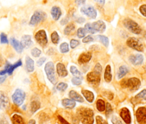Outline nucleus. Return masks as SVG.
<instances>
[{
    "instance_id": "35",
    "label": "nucleus",
    "mask_w": 146,
    "mask_h": 124,
    "mask_svg": "<svg viewBox=\"0 0 146 124\" xmlns=\"http://www.w3.org/2000/svg\"><path fill=\"white\" fill-rule=\"evenodd\" d=\"M69 51V45L67 43H64L60 45V52L62 53H66Z\"/></svg>"
},
{
    "instance_id": "51",
    "label": "nucleus",
    "mask_w": 146,
    "mask_h": 124,
    "mask_svg": "<svg viewBox=\"0 0 146 124\" xmlns=\"http://www.w3.org/2000/svg\"><path fill=\"white\" fill-rule=\"evenodd\" d=\"M46 60V58L45 57H41V58L40 59V60L37 61V65L38 66H41L43 64V63H44V61Z\"/></svg>"
},
{
    "instance_id": "4",
    "label": "nucleus",
    "mask_w": 146,
    "mask_h": 124,
    "mask_svg": "<svg viewBox=\"0 0 146 124\" xmlns=\"http://www.w3.org/2000/svg\"><path fill=\"white\" fill-rule=\"evenodd\" d=\"M123 25L128 30H130L133 33L136 34V35L140 34L142 31L141 28L139 26L138 24L136 23L135 21L132 20V19H125L123 21Z\"/></svg>"
},
{
    "instance_id": "20",
    "label": "nucleus",
    "mask_w": 146,
    "mask_h": 124,
    "mask_svg": "<svg viewBox=\"0 0 146 124\" xmlns=\"http://www.w3.org/2000/svg\"><path fill=\"white\" fill-rule=\"evenodd\" d=\"M91 58H92V55H91L90 53H85L80 56L79 59H78V62L80 64H85V63H88L91 60Z\"/></svg>"
},
{
    "instance_id": "40",
    "label": "nucleus",
    "mask_w": 146,
    "mask_h": 124,
    "mask_svg": "<svg viewBox=\"0 0 146 124\" xmlns=\"http://www.w3.org/2000/svg\"><path fill=\"white\" fill-rule=\"evenodd\" d=\"M67 88V85L66 83H60L58 84L57 86V89L60 91H65Z\"/></svg>"
},
{
    "instance_id": "50",
    "label": "nucleus",
    "mask_w": 146,
    "mask_h": 124,
    "mask_svg": "<svg viewBox=\"0 0 146 124\" xmlns=\"http://www.w3.org/2000/svg\"><path fill=\"white\" fill-rule=\"evenodd\" d=\"M58 119L61 124H70L67 121H66V120H64V118H63L62 116H60V115H59L58 116Z\"/></svg>"
},
{
    "instance_id": "10",
    "label": "nucleus",
    "mask_w": 146,
    "mask_h": 124,
    "mask_svg": "<svg viewBox=\"0 0 146 124\" xmlns=\"http://www.w3.org/2000/svg\"><path fill=\"white\" fill-rule=\"evenodd\" d=\"M81 12L87 15L88 17L95 19L97 17V12L95 8L92 6H84L81 8Z\"/></svg>"
},
{
    "instance_id": "11",
    "label": "nucleus",
    "mask_w": 146,
    "mask_h": 124,
    "mask_svg": "<svg viewBox=\"0 0 146 124\" xmlns=\"http://www.w3.org/2000/svg\"><path fill=\"white\" fill-rule=\"evenodd\" d=\"M87 80L89 83L93 84V85H98L100 81V74L95 71L91 72V73H88L87 75Z\"/></svg>"
},
{
    "instance_id": "47",
    "label": "nucleus",
    "mask_w": 146,
    "mask_h": 124,
    "mask_svg": "<svg viewBox=\"0 0 146 124\" xmlns=\"http://www.w3.org/2000/svg\"><path fill=\"white\" fill-rule=\"evenodd\" d=\"M102 67H101L100 64V63H97L96 65H95V72L100 74L101 72H102Z\"/></svg>"
},
{
    "instance_id": "49",
    "label": "nucleus",
    "mask_w": 146,
    "mask_h": 124,
    "mask_svg": "<svg viewBox=\"0 0 146 124\" xmlns=\"http://www.w3.org/2000/svg\"><path fill=\"white\" fill-rule=\"evenodd\" d=\"M112 122H113V124H123L121 121H120L116 116L113 117V118H112Z\"/></svg>"
},
{
    "instance_id": "39",
    "label": "nucleus",
    "mask_w": 146,
    "mask_h": 124,
    "mask_svg": "<svg viewBox=\"0 0 146 124\" xmlns=\"http://www.w3.org/2000/svg\"><path fill=\"white\" fill-rule=\"evenodd\" d=\"M72 83L75 85H80L82 83V78L78 77H73V78L72 79Z\"/></svg>"
},
{
    "instance_id": "60",
    "label": "nucleus",
    "mask_w": 146,
    "mask_h": 124,
    "mask_svg": "<svg viewBox=\"0 0 146 124\" xmlns=\"http://www.w3.org/2000/svg\"><path fill=\"white\" fill-rule=\"evenodd\" d=\"M1 107H2V105H1V103H0V109H1Z\"/></svg>"
},
{
    "instance_id": "15",
    "label": "nucleus",
    "mask_w": 146,
    "mask_h": 124,
    "mask_svg": "<svg viewBox=\"0 0 146 124\" xmlns=\"http://www.w3.org/2000/svg\"><path fill=\"white\" fill-rule=\"evenodd\" d=\"M22 63L21 60H19V61H17L15 64L14 65H10L9 64V63H7L6 67H5V70H6L7 73H8V74L9 75H12L14 70H15L17 67H19V66H22Z\"/></svg>"
},
{
    "instance_id": "53",
    "label": "nucleus",
    "mask_w": 146,
    "mask_h": 124,
    "mask_svg": "<svg viewBox=\"0 0 146 124\" xmlns=\"http://www.w3.org/2000/svg\"><path fill=\"white\" fill-rule=\"evenodd\" d=\"M86 2V0H75V2L78 5H84Z\"/></svg>"
},
{
    "instance_id": "27",
    "label": "nucleus",
    "mask_w": 146,
    "mask_h": 124,
    "mask_svg": "<svg viewBox=\"0 0 146 124\" xmlns=\"http://www.w3.org/2000/svg\"><path fill=\"white\" fill-rule=\"evenodd\" d=\"M128 73V69L125 66H121L120 67L118 70V73H117V78L120 79L122 77H124L127 73Z\"/></svg>"
},
{
    "instance_id": "46",
    "label": "nucleus",
    "mask_w": 146,
    "mask_h": 124,
    "mask_svg": "<svg viewBox=\"0 0 146 124\" xmlns=\"http://www.w3.org/2000/svg\"><path fill=\"white\" fill-rule=\"evenodd\" d=\"M140 12L143 16L146 17V5H142L140 7Z\"/></svg>"
},
{
    "instance_id": "42",
    "label": "nucleus",
    "mask_w": 146,
    "mask_h": 124,
    "mask_svg": "<svg viewBox=\"0 0 146 124\" xmlns=\"http://www.w3.org/2000/svg\"><path fill=\"white\" fill-rule=\"evenodd\" d=\"M32 55L35 57H37L41 55V50H39L38 48H34L32 50Z\"/></svg>"
},
{
    "instance_id": "24",
    "label": "nucleus",
    "mask_w": 146,
    "mask_h": 124,
    "mask_svg": "<svg viewBox=\"0 0 146 124\" xmlns=\"http://www.w3.org/2000/svg\"><path fill=\"white\" fill-rule=\"evenodd\" d=\"M82 95L85 96V98H86L87 101L90 103H92L94 101V94L92 92L89 91H87V90H83L82 91Z\"/></svg>"
},
{
    "instance_id": "17",
    "label": "nucleus",
    "mask_w": 146,
    "mask_h": 124,
    "mask_svg": "<svg viewBox=\"0 0 146 124\" xmlns=\"http://www.w3.org/2000/svg\"><path fill=\"white\" fill-rule=\"evenodd\" d=\"M57 71L60 77H66V76L67 75V74H68L66 67H64V65L62 64V63H57Z\"/></svg>"
},
{
    "instance_id": "41",
    "label": "nucleus",
    "mask_w": 146,
    "mask_h": 124,
    "mask_svg": "<svg viewBox=\"0 0 146 124\" xmlns=\"http://www.w3.org/2000/svg\"><path fill=\"white\" fill-rule=\"evenodd\" d=\"M136 98L146 100V90H143L141 92L139 93L136 95Z\"/></svg>"
},
{
    "instance_id": "7",
    "label": "nucleus",
    "mask_w": 146,
    "mask_h": 124,
    "mask_svg": "<svg viewBox=\"0 0 146 124\" xmlns=\"http://www.w3.org/2000/svg\"><path fill=\"white\" fill-rule=\"evenodd\" d=\"M25 99V93L20 89L15 91V93L12 95V101L14 103L17 105H21L23 103Z\"/></svg>"
},
{
    "instance_id": "33",
    "label": "nucleus",
    "mask_w": 146,
    "mask_h": 124,
    "mask_svg": "<svg viewBox=\"0 0 146 124\" xmlns=\"http://www.w3.org/2000/svg\"><path fill=\"white\" fill-rule=\"evenodd\" d=\"M97 39H99L105 47H108L109 41H108V38L107 37L103 36V35H98V36H97Z\"/></svg>"
},
{
    "instance_id": "22",
    "label": "nucleus",
    "mask_w": 146,
    "mask_h": 124,
    "mask_svg": "<svg viewBox=\"0 0 146 124\" xmlns=\"http://www.w3.org/2000/svg\"><path fill=\"white\" fill-rule=\"evenodd\" d=\"M69 95H70V98H72V100L75 101H78V102L82 103L84 101L83 98H82V96L79 95L77 92H75V91H71L69 93Z\"/></svg>"
},
{
    "instance_id": "38",
    "label": "nucleus",
    "mask_w": 146,
    "mask_h": 124,
    "mask_svg": "<svg viewBox=\"0 0 146 124\" xmlns=\"http://www.w3.org/2000/svg\"><path fill=\"white\" fill-rule=\"evenodd\" d=\"M0 40H1V43L2 44H8V43H9L7 37V35L5 33L1 34V35H0Z\"/></svg>"
},
{
    "instance_id": "3",
    "label": "nucleus",
    "mask_w": 146,
    "mask_h": 124,
    "mask_svg": "<svg viewBox=\"0 0 146 124\" xmlns=\"http://www.w3.org/2000/svg\"><path fill=\"white\" fill-rule=\"evenodd\" d=\"M44 70L47 74V77H48L49 80L51 82L52 84H56L57 83V78L55 76V71H54V66L52 62H48L46 64L45 67H44Z\"/></svg>"
},
{
    "instance_id": "1",
    "label": "nucleus",
    "mask_w": 146,
    "mask_h": 124,
    "mask_svg": "<svg viewBox=\"0 0 146 124\" xmlns=\"http://www.w3.org/2000/svg\"><path fill=\"white\" fill-rule=\"evenodd\" d=\"M78 115L82 124H92L94 122V113L90 108H81L78 109Z\"/></svg>"
},
{
    "instance_id": "59",
    "label": "nucleus",
    "mask_w": 146,
    "mask_h": 124,
    "mask_svg": "<svg viewBox=\"0 0 146 124\" xmlns=\"http://www.w3.org/2000/svg\"><path fill=\"white\" fill-rule=\"evenodd\" d=\"M5 73H7L6 70H2V71H0V75H5Z\"/></svg>"
},
{
    "instance_id": "29",
    "label": "nucleus",
    "mask_w": 146,
    "mask_h": 124,
    "mask_svg": "<svg viewBox=\"0 0 146 124\" xmlns=\"http://www.w3.org/2000/svg\"><path fill=\"white\" fill-rule=\"evenodd\" d=\"M30 108H31V111L32 113H35L39 108H40V103L38 102V101H34L31 103V105H30Z\"/></svg>"
},
{
    "instance_id": "25",
    "label": "nucleus",
    "mask_w": 146,
    "mask_h": 124,
    "mask_svg": "<svg viewBox=\"0 0 146 124\" xmlns=\"http://www.w3.org/2000/svg\"><path fill=\"white\" fill-rule=\"evenodd\" d=\"M104 77H105V81L109 83V82L111 81L112 80V74H111V67L110 66L108 65L105 69V75H104Z\"/></svg>"
},
{
    "instance_id": "37",
    "label": "nucleus",
    "mask_w": 146,
    "mask_h": 124,
    "mask_svg": "<svg viewBox=\"0 0 146 124\" xmlns=\"http://www.w3.org/2000/svg\"><path fill=\"white\" fill-rule=\"evenodd\" d=\"M86 35V30L84 28H79L78 30V36L79 38H82Z\"/></svg>"
},
{
    "instance_id": "21",
    "label": "nucleus",
    "mask_w": 146,
    "mask_h": 124,
    "mask_svg": "<svg viewBox=\"0 0 146 124\" xmlns=\"http://www.w3.org/2000/svg\"><path fill=\"white\" fill-rule=\"evenodd\" d=\"M0 103L2 107L7 108L9 106V100H8L7 96L4 92L0 91Z\"/></svg>"
},
{
    "instance_id": "6",
    "label": "nucleus",
    "mask_w": 146,
    "mask_h": 124,
    "mask_svg": "<svg viewBox=\"0 0 146 124\" xmlns=\"http://www.w3.org/2000/svg\"><path fill=\"white\" fill-rule=\"evenodd\" d=\"M127 45L128 47L137 50V51H143V45L138 39L135 37H130L127 40Z\"/></svg>"
},
{
    "instance_id": "13",
    "label": "nucleus",
    "mask_w": 146,
    "mask_h": 124,
    "mask_svg": "<svg viewBox=\"0 0 146 124\" xmlns=\"http://www.w3.org/2000/svg\"><path fill=\"white\" fill-rule=\"evenodd\" d=\"M129 60L131 62L132 64H133L134 65H141L143 63V56L140 54L133 55L130 56Z\"/></svg>"
},
{
    "instance_id": "58",
    "label": "nucleus",
    "mask_w": 146,
    "mask_h": 124,
    "mask_svg": "<svg viewBox=\"0 0 146 124\" xmlns=\"http://www.w3.org/2000/svg\"><path fill=\"white\" fill-rule=\"evenodd\" d=\"M3 63H4L3 58L2 57V56L0 55V67H2V65H3Z\"/></svg>"
},
{
    "instance_id": "8",
    "label": "nucleus",
    "mask_w": 146,
    "mask_h": 124,
    "mask_svg": "<svg viewBox=\"0 0 146 124\" xmlns=\"http://www.w3.org/2000/svg\"><path fill=\"white\" fill-rule=\"evenodd\" d=\"M35 39L36 42L42 47H45L47 44V37L44 30H40L35 35Z\"/></svg>"
},
{
    "instance_id": "30",
    "label": "nucleus",
    "mask_w": 146,
    "mask_h": 124,
    "mask_svg": "<svg viewBox=\"0 0 146 124\" xmlns=\"http://www.w3.org/2000/svg\"><path fill=\"white\" fill-rule=\"evenodd\" d=\"M75 26L74 24L72 23L69 24V25L66 27L65 29H64V34H65V35H70L73 31L75 30Z\"/></svg>"
},
{
    "instance_id": "36",
    "label": "nucleus",
    "mask_w": 146,
    "mask_h": 124,
    "mask_svg": "<svg viewBox=\"0 0 146 124\" xmlns=\"http://www.w3.org/2000/svg\"><path fill=\"white\" fill-rule=\"evenodd\" d=\"M85 30L87 31V32H90V33H91V34H95V32H95V29H93V27H92V25H91V24H90V23H88V24H86V25H85Z\"/></svg>"
},
{
    "instance_id": "52",
    "label": "nucleus",
    "mask_w": 146,
    "mask_h": 124,
    "mask_svg": "<svg viewBox=\"0 0 146 124\" xmlns=\"http://www.w3.org/2000/svg\"><path fill=\"white\" fill-rule=\"evenodd\" d=\"M105 97H107V98L110 100H112L113 98V94L111 92H107L105 94Z\"/></svg>"
},
{
    "instance_id": "16",
    "label": "nucleus",
    "mask_w": 146,
    "mask_h": 124,
    "mask_svg": "<svg viewBox=\"0 0 146 124\" xmlns=\"http://www.w3.org/2000/svg\"><path fill=\"white\" fill-rule=\"evenodd\" d=\"M21 44H22L23 48H28L30 47L32 45V37L30 35H24L22 38Z\"/></svg>"
},
{
    "instance_id": "55",
    "label": "nucleus",
    "mask_w": 146,
    "mask_h": 124,
    "mask_svg": "<svg viewBox=\"0 0 146 124\" xmlns=\"http://www.w3.org/2000/svg\"><path fill=\"white\" fill-rule=\"evenodd\" d=\"M0 124H9V123L6 118H2V119H1V121H0Z\"/></svg>"
},
{
    "instance_id": "14",
    "label": "nucleus",
    "mask_w": 146,
    "mask_h": 124,
    "mask_svg": "<svg viewBox=\"0 0 146 124\" xmlns=\"http://www.w3.org/2000/svg\"><path fill=\"white\" fill-rule=\"evenodd\" d=\"M92 26L93 29L95 30V32H103L105 30V28H106L105 24L104 23V22L101 20L97 21V22L92 23Z\"/></svg>"
},
{
    "instance_id": "43",
    "label": "nucleus",
    "mask_w": 146,
    "mask_h": 124,
    "mask_svg": "<svg viewBox=\"0 0 146 124\" xmlns=\"http://www.w3.org/2000/svg\"><path fill=\"white\" fill-rule=\"evenodd\" d=\"M79 41L76 40V39H72V40H71V42H70V47L72 49L75 48L77 46L79 45Z\"/></svg>"
},
{
    "instance_id": "28",
    "label": "nucleus",
    "mask_w": 146,
    "mask_h": 124,
    "mask_svg": "<svg viewBox=\"0 0 146 124\" xmlns=\"http://www.w3.org/2000/svg\"><path fill=\"white\" fill-rule=\"evenodd\" d=\"M12 121L13 124H25V121H24L23 118L20 115H17V114H15L12 116Z\"/></svg>"
},
{
    "instance_id": "9",
    "label": "nucleus",
    "mask_w": 146,
    "mask_h": 124,
    "mask_svg": "<svg viewBox=\"0 0 146 124\" xmlns=\"http://www.w3.org/2000/svg\"><path fill=\"white\" fill-rule=\"evenodd\" d=\"M135 115L139 124H146V108H139L136 111Z\"/></svg>"
},
{
    "instance_id": "5",
    "label": "nucleus",
    "mask_w": 146,
    "mask_h": 124,
    "mask_svg": "<svg viewBox=\"0 0 146 124\" xmlns=\"http://www.w3.org/2000/svg\"><path fill=\"white\" fill-rule=\"evenodd\" d=\"M46 18H47V14L45 12H42V11H36L31 17L29 25L32 26H35L40 22L45 20Z\"/></svg>"
},
{
    "instance_id": "45",
    "label": "nucleus",
    "mask_w": 146,
    "mask_h": 124,
    "mask_svg": "<svg viewBox=\"0 0 146 124\" xmlns=\"http://www.w3.org/2000/svg\"><path fill=\"white\" fill-rule=\"evenodd\" d=\"M96 122L97 124H108L106 121L100 116H97L96 117Z\"/></svg>"
},
{
    "instance_id": "18",
    "label": "nucleus",
    "mask_w": 146,
    "mask_h": 124,
    "mask_svg": "<svg viewBox=\"0 0 146 124\" xmlns=\"http://www.w3.org/2000/svg\"><path fill=\"white\" fill-rule=\"evenodd\" d=\"M51 15L54 20H58L62 15V11L58 7H53L51 9Z\"/></svg>"
},
{
    "instance_id": "2",
    "label": "nucleus",
    "mask_w": 146,
    "mask_h": 124,
    "mask_svg": "<svg viewBox=\"0 0 146 124\" xmlns=\"http://www.w3.org/2000/svg\"><path fill=\"white\" fill-rule=\"evenodd\" d=\"M122 88H128L130 91H135L138 89L140 86V81L136 77L124 79L120 83Z\"/></svg>"
},
{
    "instance_id": "12",
    "label": "nucleus",
    "mask_w": 146,
    "mask_h": 124,
    "mask_svg": "<svg viewBox=\"0 0 146 124\" xmlns=\"http://www.w3.org/2000/svg\"><path fill=\"white\" fill-rule=\"evenodd\" d=\"M120 115L126 124L131 123V116H130V113L127 108H123V109L120 111Z\"/></svg>"
},
{
    "instance_id": "26",
    "label": "nucleus",
    "mask_w": 146,
    "mask_h": 124,
    "mask_svg": "<svg viewBox=\"0 0 146 124\" xmlns=\"http://www.w3.org/2000/svg\"><path fill=\"white\" fill-rule=\"evenodd\" d=\"M26 67L27 70L29 73L34 70V61L29 57H26Z\"/></svg>"
},
{
    "instance_id": "19",
    "label": "nucleus",
    "mask_w": 146,
    "mask_h": 124,
    "mask_svg": "<svg viewBox=\"0 0 146 124\" xmlns=\"http://www.w3.org/2000/svg\"><path fill=\"white\" fill-rule=\"evenodd\" d=\"M10 43L12 44V45L13 46L14 48L16 50L17 52H18V53H22V50H23V47H22L21 43H19V41L17 40L15 38H11Z\"/></svg>"
},
{
    "instance_id": "23",
    "label": "nucleus",
    "mask_w": 146,
    "mask_h": 124,
    "mask_svg": "<svg viewBox=\"0 0 146 124\" xmlns=\"http://www.w3.org/2000/svg\"><path fill=\"white\" fill-rule=\"evenodd\" d=\"M62 103L63 106L67 108H73L76 105L75 101L70 99H63Z\"/></svg>"
},
{
    "instance_id": "34",
    "label": "nucleus",
    "mask_w": 146,
    "mask_h": 124,
    "mask_svg": "<svg viewBox=\"0 0 146 124\" xmlns=\"http://www.w3.org/2000/svg\"><path fill=\"white\" fill-rule=\"evenodd\" d=\"M51 39H52V42L54 44H57V43H59V40H60V37H59L58 34H57V32H54L52 33Z\"/></svg>"
},
{
    "instance_id": "54",
    "label": "nucleus",
    "mask_w": 146,
    "mask_h": 124,
    "mask_svg": "<svg viewBox=\"0 0 146 124\" xmlns=\"http://www.w3.org/2000/svg\"><path fill=\"white\" fill-rule=\"evenodd\" d=\"M94 1H95V2H97L98 5H101V6L105 5V0H94Z\"/></svg>"
},
{
    "instance_id": "44",
    "label": "nucleus",
    "mask_w": 146,
    "mask_h": 124,
    "mask_svg": "<svg viewBox=\"0 0 146 124\" xmlns=\"http://www.w3.org/2000/svg\"><path fill=\"white\" fill-rule=\"evenodd\" d=\"M105 108H106V115H109L110 114L113 112V108H112L111 105H110V103H107Z\"/></svg>"
},
{
    "instance_id": "57",
    "label": "nucleus",
    "mask_w": 146,
    "mask_h": 124,
    "mask_svg": "<svg viewBox=\"0 0 146 124\" xmlns=\"http://www.w3.org/2000/svg\"><path fill=\"white\" fill-rule=\"evenodd\" d=\"M5 79H6V77H5V76L0 77V83H2L5 80Z\"/></svg>"
},
{
    "instance_id": "48",
    "label": "nucleus",
    "mask_w": 146,
    "mask_h": 124,
    "mask_svg": "<svg viewBox=\"0 0 146 124\" xmlns=\"http://www.w3.org/2000/svg\"><path fill=\"white\" fill-rule=\"evenodd\" d=\"M92 41H93V38H92V37L87 36L86 37L84 38L83 40H82V42H83L84 43H90V42H92Z\"/></svg>"
},
{
    "instance_id": "56",
    "label": "nucleus",
    "mask_w": 146,
    "mask_h": 124,
    "mask_svg": "<svg viewBox=\"0 0 146 124\" xmlns=\"http://www.w3.org/2000/svg\"><path fill=\"white\" fill-rule=\"evenodd\" d=\"M78 22H80V23H82L83 22H85V19L82 17H80L79 19H78Z\"/></svg>"
},
{
    "instance_id": "32",
    "label": "nucleus",
    "mask_w": 146,
    "mask_h": 124,
    "mask_svg": "<svg viewBox=\"0 0 146 124\" xmlns=\"http://www.w3.org/2000/svg\"><path fill=\"white\" fill-rule=\"evenodd\" d=\"M97 108L99 111L102 112L105 110V103L102 100L100 99L97 101Z\"/></svg>"
},
{
    "instance_id": "31",
    "label": "nucleus",
    "mask_w": 146,
    "mask_h": 124,
    "mask_svg": "<svg viewBox=\"0 0 146 124\" xmlns=\"http://www.w3.org/2000/svg\"><path fill=\"white\" fill-rule=\"evenodd\" d=\"M70 71H71L72 75H74L75 77H80V78H82V73L78 70V68H77L76 67H75V66H72L71 68H70Z\"/></svg>"
}]
</instances>
